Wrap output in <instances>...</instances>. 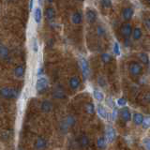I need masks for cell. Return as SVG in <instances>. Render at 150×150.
Listing matches in <instances>:
<instances>
[{
	"label": "cell",
	"instance_id": "cell-15",
	"mask_svg": "<svg viewBox=\"0 0 150 150\" xmlns=\"http://www.w3.org/2000/svg\"><path fill=\"white\" fill-rule=\"evenodd\" d=\"M71 21L75 25H79V23H81L82 21H83V16H82V13L81 12H74L71 16Z\"/></svg>",
	"mask_w": 150,
	"mask_h": 150
},
{
	"label": "cell",
	"instance_id": "cell-41",
	"mask_svg": "<svg viewBox=\"0 0 150 150\" xmlns=\"http://www.w3.org/2000/svg\"><path fill=\"white\" fill-rule=\"evenodd\" d=\"M0 112H1V107H0Z\"/></svg>",
	"mask_w": 150,
	"mask_h": 150
},
{
	"label": "cell",
	"instance_id": "cell-40",
	"mask_svg": "<svg viewBox=\"0 0 150 150\" xmlns=\"http://www.w3.org/2000/svg\"><path fill=\"white\" fill-rule=\"evenodd\" d=\"M33 5H34V1H32V0H31V1L29 2V8L30 9L33 8Z\"/></svg>",
	"mask_w": 150,
	"mask_h": 150
},
{
	"label": "cell",
	"instance_id": "cell-37",
	"mask_svg": "<svg viewBox=\"0 0 150 150\" xmlns=\"http://www.w3.org/2000/svg\"><path fill=\"white\" fill-rule=\"evenodd\" d=\"M107 103H108V104H109V106H111V107L114 108V106H115V103H114V101L112 100V98H108Z\"/></svg>",
	"mask_w": 150,
	"mask_h": 150
},
{
	"label": "cell",
	"instance_id": "cell-11",
	"mask_svg": "<svg viewBox=\"0 0 150 150\" xmlns=\"http://www.w3.org/2000/svg\"><path fill=\"white\" fill-rule=\"evenodd\" d=\"M40 109L42 112H49L52 111L53 109V104H52V102L50 100H43L41 102V105H40Z\"/></svg>",
	"mask_w": 150,
	"mask_h": 150
},
{
	"label": "cell",
	"instance_id": "cell-17",
	"mask_svg": "<svg viewBox=\"0 0 150 150\" xmlns=\"http://www.w3.org/2000/svg\"><path fill=\"white\" fill-rule=\"evenodd\" d=\"M45 16L48 20H53L55 16V11L54 8L52 7H48L45 9Z\"/></svg>",
	"mask_w": 150,
	"mask_h": 150
},
{
	"label": "cell",
	"instance_id": "cell-2",
	"mask_svg": "<svg viewBox=\"0 0 150 150\" xmlns=\"http://www.w3.org/2000/svg\"><path fill=\"white\" fill-rule=\"evenodd\" d=\"M48 79H46L45 77H40L36 82V90L38 92H42L48 87Z\"/></svg>",
	"mask_w": 150,
	"mask_h": 150
},
{
	"label": "cell",
	"instance_id": "cell-22",
	"mask_svg": "<svg viewBox=\"0 0 150 150\" xmlns=\"http://www.w3.org/2000/svg\"><path fill=\"white\" fill-rule=\"evenodd\" d=\"M53 97L55 98H66V94L64 93L63 90L55 89V90L53 92Z\"/></svg>",
	"mask_w": 150,
	"mask_h": 150
},
{
	"label": "cell",
	"instance_id": "cell-8",
	"mask_svg": "<svg viewBox=\"0 0 150 150\" xmlns=\"http://www.w3.org/2000/svg\"><path fill=\"white\" fill-rule=\"evenodd\" d=\"M47 146V141L43 137H39L34 143V147L36 150H43Z\"/></svg>",
	"mask_w": 150,
	"mask_h": 150
},
{
	"label": "cell",
	"instance_id": "cell-23",
	"mask_svg": "<svg viewBox=\"0 0 150 150\" xmlns=\"http://www.w3.org/2000/svg\"><path fill=\"white\" fill-rule=\"evenodd\" d=\"M106 145V140L104 137H98L97 140V146L100 149H103Z\"/></svg>",
	"mask_w": 150,
	"mask_h": 150
},
{
	"label": "cell",
	"instance_id": "cell-12",
	"mask_svg": "<svg viewBox=\"0 0 150 150\" xmlns=\"http://www.w3.org/2000/svg\"><path fill=\"white\" fill-rule=\"evenodd\" d=\"M132 117V120H133V123L137 126L142 125L143 121H144V115L141 114V112H135L133 115H131Z\"/></svg>",
	"mask_w": 150,
	"mask_h": 150
},
{
	"label": "cell",
	"instance_id": "cell-25",
	"mask_svg": "<svg viewBox=\"0 0 150 150\" xmlns=\"http://www.w3.org/2000/svg\"><path fill=\"white\" fill-rule=\"evenodd\" d=\"M139 58L141 59V61L144 64V65H148L149 63V57H148V55L147 54H145V53H141L139 54Z\"/></svg>",
	"mask_w": 150,
	"mask_h": 150
},
{
	"label": "cell",
	"instance_id": "cell-6",
	"mask_svg": "<svg viewBox=\"0 0 150 150\" xmlns=\"http://www.w3.org/2000/svg\"><path fill=\"white\" fill-rule=\"evenodd\" d=\"M116 137V132L115 129L112 128V126H107L106 127V139L109 143H112L115 140Z\"/></svg>",
	"mask_w": 150,
	"mask_h": 150
},
{
	"label": "cell",
	"instance_id": "cell-34",
	"mask_svg": "<svg viewBox=\"0 0 150 150\" xmlns=\"http://www.w3.org/2000/svg\"><path fill=\"white\" fill-rule=\"evenodd\" d=\"M101 5L104 8H109L112 6V2L109 0H103V1H101Z\"/></svg>",
	"mask_w": 150,
	"mask_h": 150
},
{
	"label": "cell",
	"instance_id": "cell-1",
	"mask_svg": "<svg viewBox=\"0 0 150 150\" xmlns=\"http://www.w3.org/2000/svg\"><path fill=\"white\" fill-rule=\"evenodd\" d=\"M0 96L4 98H15L18 97V91L14 87L4 86L0 89Z\"/></svg>",
	"mask_w": 150,
	"mask_h": 150
},
{
	"label": "cell",
	"instance_id": "cell-7",
	"mask_svg": "<svg viewBox=\"0 0 150 150\" xmlns=\"http://www.w3.org/2000/svg\"><path fill=\"white\" fill-rule=\"evenodd\" d=\"M121 119L124 122H129L131 120V112L130 110L127 107H123L119 112Z\"/></svg>",
	"mask_w": 150,
	"mask_h": 150
},
{
	"label": "cell",
	"instance_id": "cell-31",
	"mask_svg": "<svg viewBox=\"0 0 150 150\" xmlns=\"http://www.w3.org/2000/svg\"><path fill=\"white\" fill-rule=\"evenodd\" d=\"M117 105L120 106V107H125L127 105V100L125 98H119L118 100H116Z\"/></svg>",
	"mask_w": 150,
	"mask_h": 150
},
{
	"label": "cell",
	"instance_id": "cell-14",
	"mask_svg": "<svg viewBox=\"0 0 150 150\" xmlns=\"http://www.w3.org/2000/svg\"><path fill=\"white\" fill-rule=\"evenodd\" d=\"M97 112H98V115H100L101 118H103V119H108V117H109L106 109L102 105H100V104L98 105V107H97Z\"/></svg>",
	"mask_w": 150,
	"mask_h": 150
},
{
	"label": "cell",
	"instance_id": "cell-26",
	"mask_svg": "<svg viewBox=\"0 0 150 150\" xmlns=\"http://www.w3.org/2000/svg\"><path fill=\"white\" fill-rule=\"evenodd\" d=\"M8 54V50L6 46L4 45H0V56L1 57H7Z\"/></svg>",
	"mask_w": 150,
	"mask_h": 150
},
{
	"label": "cell",
	"instance_id": "cell-3",
	"mask_svg": "<svg viewBox=\"0 0 150 150\" xmlns=\"http://www.w3.org/2000/svg\"><path fill=\"white\" fill-rule=\"evenodd\" d=\"M80 64H81V68H82V73H83V80H86L89 76V73H90V69H89V64L87 62V60L86 58H80Z\"/></svg>",
	"mask_w": 150,
	"mask_h": 150
},
{
	"label": "cell",
	"instance_id": "cell-16",
	"mask_svg": "<svg viewBox=\"0 0 150 150\" xmlns=\"http://www.w3.org/2000/svg\"><path fill=\"white\" fill-rule=\"evenodd\" d=\"M41 19H42L41 8L40 7H38V8H35V11H34V20H35L36 23H40Z\"/></svg>",
	"mask_w": 150,
	"mask_h": 150
},
{
	"label": "cell",
	"instance_id": "cell-30",
	"mask_svg": "<svg viewBox=\"0 0 150 150\" xmlns=\"http://www.w3.org/2000/svg\"><path fill=\"white\" fill-rule=\"evenodd\" d=\"M66 124H67V126L69 127H71L75 124V118L73 116L71 115H69L67 117V119H66Z\"/></svg>",
	"mask_w": 150,
	"mask_h": 150
},
{
	"label": "cell",
	"instance_id": "cell-28",
	"mask_svg": "<svg viewBox=\"0 0 150 150\" xmlns=\"http://www.w3.org/2000/svg\"><path fill=\"white\" fill-rule=\"evenodd\" d=\"M101 60L104 63H109V62H111V60H112V56H111L110 54H108V53H103L101 54Z\"/></svg>",
	"mask_w": 150,
	"mask_h": 150
},
{
	"label": "cell",
	"instance_id": "cell-39",
	"mask_svg": "<svg viewBox=\"0 0 150 150\" xmlns=\"http://www.w3.org/2000/svg\"><path fill=\"white\" fill-rule=\"evenodd\" d=\"M149 19H146L145 20V25H146V27H147V29H149Z\"/></svg>",
	"mask_w": 150,
	"mask_h": 150
},
{
	"label": "cell",
	"instance_id": "cell-32",
	"mask_svg": "<svg viewBox=\"0 0 150 150\" xmlns=\"http://www.w3.org/2000/svg\"><path fill=\"white\" fill-rule=\"evenodd\" d=\"M142 125H143L144 129H148L149 128V116L148 115L144 117V121H143Z\"/></svg>",
	"mask_w": 150,
	"mask_h": 150
},
{
	"label": "cell",
	"instance_id": "cell-13",
	"mask_svg": "<svg viewBox=\"0 0 150 150\" xmlns=\"http://www.w3.org/2000/svg\"><path fill=\"white\" fill-rule=\"evenodd\" d=\"M86 19L89 23H94L97 19V13L95 12L94 9L88 8L86 11Z\"/></svg>",
	"mask_w": 150,
	"mask_h": 150
},
{
	"label": "cell",
	"instance_id": "cell-35",
	"mask_svg": "<svg viewBox=\"0 0 150 150\" xmlns=\"http://www.w3.org/2000/svg\"><path fill=\"white\" fill-rule=\"evenodd\" d=\"M98 84H100V86H106V81H105V79L103 77L98 78Z\"/></svg>",
	"mask_w": 150,
	"mask_h": 150
},
{
	"label": "cell",
	"instance_id": "cell-27",
	"mask_svg": "<svg viewBox=\"0 0 150 150\" xmlns=\"http://www.w3.org/2000/svg\"><path fill=\"white\" fill-rule=\"evenodd\" d=\"M31 45H32V50L34 51V53H38L39 52V42H38L36 38H33V40L31 41Z\"/></svg>",
	"mask_w": 150,
	"mask_h": 150
},
{
	"label": "cell",
	"instance_id": "cell-29",
	"mask_svg": "<svg viewBox=\"0 0 150 150\" xmlns=\"http://www.w3.org/2000/svg\"><path fill=\"white\" fill-rule=\"evenodd\" d=\"M112 50H114V53H115V55H119L120 54V46H119V43L117 41H115L114 43Z\"/></svg>",
	"mask_w": 150,
	"mask_h": 150
},
{
	"label": "cell",
	"instance_id": "cell-24",
	"mask_svg": "<svg viewBox=\"0 0 150 150\" xmlns=\"http://www.w3.org/2000/svg\"><path fill=\"white\" fill-rule=\"evenodd\" d=\"M80 144L83 147H86L89 144V139L86 135H82L81 138H80Z\"/></svg>",
	"mask_w": 150,
	"mask_h": 150
},
{
	"label": "cell",
	"instance_id": "cell-9",
	"mask_svg": "<svg viewBox=\"0 0 150 150\" xmlns=\"http://www.w3.org/2000/svg\"><path fill=\"white\" fill-rule=\"evenodd\" d=\"M69 84L71 89L73 90H77V89L80 87V84H81V81H80L79 77L77 76H72L71 78L69 79Z\"/></svg>",
	"mask_w": 150,
	"mask_h": 150
},
{
	"label": "cell",
	"instance_id": "cell-4",
	"mask_svg": "<svg viewBox=\"0 0 150 150\" xmlns=\"http://www.w3.org/2000/svg\"><path fill=\"white\" fill-rule=\"evenodd\" d=\"M120 32L126 39H129V37L131 36V33H132V26H131L129 23H124L123 25H121Z\"/></svg>",
	"mask_w": 150,
	"mask_h": 150
},
{
	"label": "cell",
	"instance_id": "cell-18",
	"mask_svg": "<svg viewBox=\"0 0 150 150\" xmlns=\"http://www.w3.org/2000/svg\"><path fill=\"white\" fill-rule=\"evenodd\" d=\"M93 96L98 101H102L103 100H104V94H103L100 90H98V88H94Z\"/></svg>",
	"mask_w": 150,
	"mask_h": 150
},
{
	"label": "cell",
	"instance_id": "cell-33",
	"mask_svg": "<svg viewBox=\"0 0 150 150\" xmlns=\"http://www.w3.org/2000/svg\"><path fill=\"white\" fill-rule=\"evenodd\" d=\"M105 29H104V27L103 26H98V28H97V33H98V36H103L105 34Z\"/></svg>",
	"mask_w": 150,
	"mask_h": 150
},
{
	"label": "cell",
	"instance_id": "cell-19",
	"mask_svg": "<svg viewBox=\"0 0 150 150\" xmlns=\"http://www.w3.org/2000/svg\"><path fill=\"white\" fill-rule=\"evenodd\" d=\"M131 35H132L133 39L135 40H138L141 39V38H142L143 32H142V30H141V28L136 27V28H134V29H132V33H131Z\"/></svg>",
	"mask_w": 150,
	"mask_h": 150
},
{
	"label": "cell",
	"instance_id": "cell-21",
	"mask_svg": "<svg viewBox=\"0 0 150 150\" xmlns=\"http://www.w3.org/2000/svg\"><path fill=\"white\" fill-rule=\"evenodd\" d=\"M84 109H86V112H87V114L93 115L96 111V107H95V105H94V103L88 102L86 104V106H84Z\"/></svg>",
	"mask_w": 150,
	"mask_h": 150
},
{
	"label": "cell",
	"instance_id": "cell-5",
	"mask_svg": "<svg viewBox=\"0 0 150 150\" xmlns=\"http://www.w3.org/2000/svg\"><path fill=\"white\" fill-rule=\"evenodd\" d=\"M143 70V67L137 62H132L129 64V72L133 76H139Z\"/></svg>",
	"mask_w": 150,
	"mask_h": 150
},
{
	"label": "cell",
	"instance_id": "cell-20",
	"mask_svg": "<svg viewBox=\"0 0 150 150\" xmlns=\"http://www.w3.org/2000/svg\"><path fill=\"white\" fill-rule=\"evenodd\" d=\"M14 74H15L16 77L22 78L23 76V74H25V68H23V66L20 65V66H18V67H16L15 69H14Z\"/></svg>",
	"mask_w": 150,
	"mask_h": 150
},
{
	"label": "cell",
	"instance_id": "cell-10",
	"mask_svg": "<svg viewBox=\"0 0 150 150\" xmlns=\"http://www.w3.org/2000/svg\"><path fill=\"white\" fill-rule=\"evenodd\" d=\"M133 13H134L133 8L128 7V8H123V11H122V15H123V18L125 19L126 21H129V20H130L131 18H132Z\"/></svg>",
	"mask_w": 150,
	"mask_h": 150
},
{
	"label": "cell",
	"instance_id": "cell-38",
	"mask_svg": "<svg viewBox=\"0 0 150 150\" xmlns=\"http://www.w3.org/2000/svg\"><path fill=\"white\" fill-rule=\"evenodd\" d=\"M42 73H43V69H42L41 68H40L39 69H38V77H39V76H41V75H42Z\"/></svg>",
	"mask_w": 150,
	"mask_h": 150
},
{
	"label": "cell",
	"instance_id": "cell-36",
	"mask_svg": "<svg viewBox=\"0 0 150 150\" xmlns=\"http://www.w3.org/2000/svg\"><path fill=\"white\" fill-rule=\"evenodd\" d=\"M117 114H118V111H117L116 108H114V110H112V120L116 119Z\"/></svg>",
	"mask_w": 150,
	"mask_h": 150
}]
</instances>
